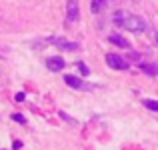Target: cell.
Instances as JSON below:
<instances>
[{"label":"cell","mask_w":158,"mask_h":150,"mask_svg":"<svg viewBox=\"0 0 158 150\" xmlns=\"http://www.w3.org/2000/svg\"><path fill=\"white\" fill-rule=\"evenodd\" d=\"M112 20H114L118 26L126 28V30H130V32H144V30H148V22L142 18V16L128 14V12H124V10L116 12V14L112 16Z\"/></svg>","instance_id":"cell-1"},{"label":"cell","mask_w":158,"mask_h":150,"mask_svg":"<svg viewBox=\"0 0 158 150\" xmlns=\"http://www.w3.org/2000/svg\"><path fill=\"white\" fill-rule=\"evenodd\" d=\"M80 18V6H78V0H66V20L70 24L76 22Z\"/></svg>","instance_id":"cell-2"},{"label":"cell","mask_w":158,"mask_h":150,"mask_svg":"<svg viewBox=\"0 0 158 150\" xmlns=\"http://www.w3.org/2000/svg\"><path fill=\"white\" fill-rule=\"evenodd\" d=\"M64 82L70 86V88H76V90H92L94 88L92 84H88V82H84V80H80V78L72 76V74H66V76H64Z\"/></svg>","instance_id":"cell-3"},{"label":"cell","mask_w":158,"mask_h":150,"mask_svg":"<svg viewBox=\"0 0 158 150\" xmlns=\"http://www.w3.org/2000/svg\"><path fill=\"white\" fill-rule=\"evenodd\" d=\"M106 64L114 70H126L128 68V62L122 56H118V54H106Z\"/></svg>","instance_id":"cell-4"},{"label":"cell","mask_w":158,"mask_h":150,"mask_svg":"<svg viewBox=\"0 0 158 150\" xmlns=\"http://www.w3.org/2000/svg\"><path fill=\"white\" fill-rule=\"evenodd\" d=\"M46 66H48V70H52V72H60V70H64L66 62H64V58H60V56H50L46 60Z\"/></svg>","instance_id":"cell-5"},{"label":"cell","mask_w":158,"mask_h":150,"mask_svg":"<svg viewBox=\"0 0 158 150\" xmlns=\"http://www.w3.org/2000/svg\"><path fill=\"white\" fill-rule=\"evenodd\" d=\"M52 44L56 48H60V50H78V48H80L78 42H68V40H64V38H54Z\"/></svg>","instance_id":"cell-6"},{"label":"cell","mask_w":158,"mask_h":150,"mask_svg":"<svg viewBox=\"0 0 158 150\" xmlns=\"http://www.w3.org/2000/svg\"><path fill=\"white\" fill-rule=\"evenodd\" d=\"M108 40H110L112 44H116V46H120V48H128V46H130L128 40L124 38V36H120V34H110V36H108Z\"/></svg>","instance_id":"cell-7"},{"label":"cell","mask_w":158,"mask_h":150,"mask_svg":"<svg viewBox=\"0 0 158 150\" xmlns=\"http://www.w3.org/2000/svg\"><path fill=\"white\" fill-rule=\"evenodd\" d=\"M140 70H142L144 74H148V76H156L158 74V66L156 64H146V62H142V64H140Z\"/></svg>","instance_id":"cell-8"},{"label":"cell","mask_w":158,"mask_h":150,"mask_svg":"<svg viewBox=\"0 0 158 150\" xmlns=\"http://www.w3.org/2000/svg\"><path fill=\"white\" fill-rule=\"evenodd\" d=\"M106 4H108V0H92V4H90V10L96 14V12H102L106 8Z\"/></svg>","instance_id":"cell-9"},{"label":"cell","mask_w":158,"mask_h":150,"mask_svg":"<svg viewBox=\"0 0 158 150\" xmlns=\"http://www.w3.org/2000/svg\"><path fill=\"white\" fill-rule=\"evenodd\" d=\"M142 102H144V106H146L148 110H152V112H158V100H152V98H144Z\"/></svg>","instance_id":"cell-10"},{"label":"cell","mask_w":158,"mask_h":150,"mask_svg":"<svg viewBox=\"0 0 158 150\" xmlns=\"http://www.w3.org/2000/svg\"><path fill=\"white\" fill-rule=\"evenodd\" d=\"M12 120L18 122V124H26V118H24V114H20V112H14V114H12Z\"/></svg>","instance_id":"cell-11"},{"label":"cell","mask_w":158,"mask_h":150,"mask_svg":"<svg viewBox=\"0 0 158 150\" xmlns=\"http://www.w3.org/2000/svg\"><path fill=\"white\" fill-rule=\"evenodd\" d=\"M78 68H80V72H82V74H90V68L84 64V62H78Z\"/></svg>","instance_id":"cell-12"},{"label":"cell","mask_w":158,"mask_h":150,"mask_svg":"<svg viewBox=\"0 0 158 150\" xmlns=\"http://www.w3.org/2000/svg\"><path fill=\"white\" fill-rule=\"evenodd\" d=\"M24 98H26V94H24V92H18V94L14 96V100H16V102H24Z\"/></svg>","instance_id":"cell-13"},{"label":"cell","mask_w":158,"mask_h":150,"mask_svg":"<svg viewBox=\"0 0 158 150\" xmlns=\"http://www.w3.org/2000/svg\"><path fill=\"white\" fill-rule=\"evenodd\" d=\"M12 148H14V150L22 148V142H20V140H14V142H12Z\"/></svg>","instance_id":"cell-14"},{"label":"cell","mask_w":158,"mask_h":150,"mask_svg":"<svg viewBox=\"0 0 158 150\" xmlns=\"http://www.w3.org/2000/svg\"><path fill=\"white\" fill-rule=\"evenodd\" d=\"M138 58H140L138 52H130V60H138Z\"/></svg>","instance_id":"cell-15"},{"label":"cell","mask_w":158,"mask_h":150,"mask_svg":"<svg viewBox=\"0 0 158 150\" xmlns=\"http://www.w3.org/2000/svg\"><path fill=\"white\" fill-rule=\"evenodd\" d=\"M154 40H156V44H158V32H156V34H154Z\"/></svg>","instance_id":"cell-16"}]
</instances>
